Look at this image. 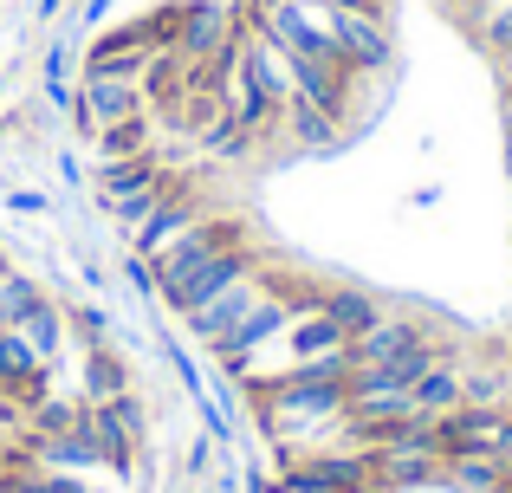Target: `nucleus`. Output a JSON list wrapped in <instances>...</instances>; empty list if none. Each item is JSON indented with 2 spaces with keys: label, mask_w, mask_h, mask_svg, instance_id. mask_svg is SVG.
<instances>
[{
  "label": "nucleus",
  "mask_w": 512,
  "mask_h": 493,
  "mask_svg": "<svg viewBox=\"0 0 512 493\" xmlns=\"http://www.w3.org/2000/svg\"><path fill=\"white\" fill-rule=\"evenodd\" d=\"M65 7V0H39V13H59Z\"/></svg>",
  "instance_id": "obj_22"
},
{
  "label": "nucleus",
  "mask_w": 512,
  "mask_h": 493,
  "mask_svg": "<svg viewBox=\"0 0 512 493\" xmlns=\"http://www.w3.org/2000/svg\"><path fill=\"white\" fill-rule=\"evenodd\" d=\"M39 383H46V364L26 351L20 331H0V390H26V396H33Z\"/></svg>",
  "instance_id": "obj_13"
},
{
  "label": "nucleus",
  "mask_w": 512,
  "mask_h": 493,
  "mask_svg": "<svg viewBox=\"0 0 512 493\" xmlns=\"http://www.w3.org/2000/svg\"><path fill=\"white\" fill-rule=\"evenodd\" d=\"M227 39H234V20H227V7H214V0H195V7H182V20H175V52H182L188 65L221 59Z\"/></svg>",
  "instance_id": "obj_3"
},
{
  "label": "nucleus",
  "mask_w": 512,
  "mask_h": 493,
  "mask_svg": "<svg viewBox=\"0 0 512 493\" xmlns=\"http://www.w3.org/2000/svg\"><path fill=\"white\" fill-rule=\"evenodd\" d=\"M260 292H266V286H260V279L247 273V279H234V286H227V292H214L208 305H195V312H182V318H188V331H195L201 344H221L227 331H234L240 318L253 312V299H260Z\"/></svg>",
  "instance_id": "obj_6"
},
{
  "label": "nucleus",
  "mask_w": 512,
  "mask_h": 493,
  "mask_svg": "<svg viewBox=\"0 0 512 493\" xmlns=\"http://www.w3.org/2000/svg\"><path fill=\"white\" fill-rule=\"evenodd\" d=\"M111 396H124V370H117L111 357H91V370H85V403H111Z\"/></svg>",
  "instance_id": "obj_19"
},
{
  "label": "nucleus",
  "mask_w": 512,
  "mask_h": 493,
  "mask_svg": "<svg viewBox=\"0 0 512 493\" xmlns=\"http://www.w3.org/2000/svg\"><path fill=\"white\" fill-rule=\"evenodd\" d=\"M124 117H143V85H130V78H98V72L78 78V130H85V137H104V130L124 124Z\"/></svg>",
  "instance_id": "obj_2"
},
{
  "label": "nucleus",
  "mask_w": 512,
  "mask_h": 493,
  "mask_svg": "<svg viewBox=\"0 0 512 493\" xmlns=\"http://www.w3.org/2000/svg\"><path fill=\"white\" fill-rule=\"evenodd\" d=\"M0 493H91L78 474H52V468H33V461H20V468L0 481Z\"/></svg>",
  "instance_id": "obj_15"
},
{
  "label": "nucleus",
  "mask_w": 512,
  "mask_h": 493,
  "mask_svg": "<svg viewBox=\"0 0 512 493\" xmlns=\"http://www.w3.org/2000/svg\"><path fill=\"white\" fill-rule=\"evenodd\" d=\"M150 189H163V169H156V156H150V150L98 169V202H104V215H111L117 202H130V195H150Z\"/></svg>",
  "instance_id": "obj_9"
},
{
  "label": "nucleus",
  "mask_w": 512,
  "mask_h": 493,
  "mask_svg": "<svg viewBox=\"0 0 512 493\" xmlns=\"http://www.w3.org/2000/svg\"><path fill=\"white\" fill-rule=\"evenodd\" d=\"M422 344H435L422 325H409V318H376L363 338H350V364H396V357H409V351H422Z\"/></svg>",
  "instance_id": "obj_7"
},
{
  "label": "nucleus",
  "mask_w": 512,
  "mask_h": 493,
  "mask_svg": "<svg viewBox=\"0 0 512 493\" xmlns=\"http://www.w3.org/2000/svg\"><path fill=\"white\" fill-rule=\"evenodd\" d=\"M331 39H338L344 65L350 72H376V65H389V33L376 13H344L331 7Z\"/></svg>",
  "instance_id": "obj_5"
},
{
  "label": "nucleus",
  "mask_w": 512,
  "mask_h": 493,
  "mask_svg": "<svg viewBox=\"0 0 512 493\" xmlns=\"http://www.w3.org/2000/svg\"><path fill=\"white\" fill-rule=\"evenodd\" d=\"M325 7H344V13H376V0H325Z\"/></svg>",
  "instance_id": "obj_20"
},
{
  "label": "nucleus",
  "mask_w": 512,
  "mask_h": 493,
  "mask_svg": "<svg viewBox=\"0 0 512 493\" xmlns=\"http://www.w3.org/2000/svg\"><path fill=\"white\" fill-rule=\"evenodd\" d=\"M318 312H325L344 338H363V331L383 318V305H376L370 292H357V286H338V292H318Z\"/></svg>",
  "instance_id": "obj_11"
},
{
  "label": "nucleus",
  "mask_w": 512,
  "mask_h": 493,
  "mask_svg": "<svg viewBox=\"0 0 512 493\" xmlns=\"http://www.w3.org/2000/svg\"><path fill=\"white\" fill-rule=\"evenodd\" d=\"M253 273V253L240 247V241H221V247H208L195 266H182V273L163 286V299L175 305V312H195V305H208L214 292H227L234 279H247Z\"/></svg>",
  "instance_id": "obj_1"
},
{
  "label": "nucleus",
  "mask_w": 512,
  "mask_h": 493,
  "mask_svg": "<svg viewBox=\"0 0 512 493\" xmlns=\"http://www.w3.org/2000/svg\"><path fill=\"white\" fill-rule=\"evenodd\" d=\"M415 409H422V416L428 422H435V416H448V409H461L467 403V396H461V370H454L448 364V357H441V364H428L422 370V377H415Z\"/></svg>",
  "instance_id": "obj_12"
},
{
  "label": "nucleus",
  "mask_w": 512,
  "mask_h": 493,
  "mask_svg": "<svg viewBox=\"0 0 512 493\" xmlns=\"http://www.w3.org/2000/svg\"><path fill=\"white\" fill-rule=\"evenodd\" d=\"M13 331H20V338H26V351H33L39 357V364H59V351H65V338H72V325H65V312H59V305H52V299H39L33 305V312H26L20 318V325H13Z\"/></svg>",
  "instance_id": "obj_10"
},
{
  "label": "nucleus",
  "mask_w": 512,
  "mask_h": 493,
  "mask_svg": "<svg viewBox=\"0 0 512 493\" xmlns=\"http://www.w3.org/2000/svg\"><path fill=\"white\" fill-rule=\"evenodd\" d=\"M195 143H201V150H208V156H221V163H227V156H247V150H253V143H260V137H253V130H240L234 117H221V124H214L208 137H195Z\"/></svg>",
  "instance_id": "obj_18"
},
{
  "label": "nucleus",
  "mask_w": 512,
  "mask_h": 493,
  "mask_svg": "<svg viewBox=\"0 0 512 493\" xmlns=\"http://www.w3.org/2000/svg\"><path fill=\"white\" fill-rule=\"evenodd\" d=\"M279 124H286L299 143H331L344 117H331L325 104H312V98H286V104H279Z\"/></svg>",
  "instance_id": "obj_14"
},
{
  "label": "nucleus",
  "mask_w": 512,
  "mask_h": 493,
  "mask_svg": "<svg viewBox=\"0 0 512 493\" xmlns=\"http://www.w3.org/2000/svg\"><path fill=\"white\" fill-rule=\"evenodd\" d=\"M104 7H111V0H85V20H98V13H104Z\"/></svg>",
  "instance_id": "obj_21"
},
{
  "label": "nucleus",
  "mask_w": 512,
  "mask_h": 493,
  "mask_svg": "<svg viewBox=\"0 0 512 493\" xmlns=\"http://www.w3.org/2000/svg\"><path fill=\"white\" fill-rule=\"evenodd\" d=\"M201 221V208H195V195H182V189H163V202L150 208V215L130 228V247H137V260H156L175 234H188Z\"/></svg>",
  "instance_id": "obj_4"
},
{
  "label": "nucleus",
  "mask_w": 512,
  "mask_h": 493,
  "mask_svg": "<svg viewBox=\"0 0 512 493\" xmlns=\"http://www.w3.org/2000/svg\"><path fill=\"white\" fill-rule=\"evenodd\" d=\"M39 305V292H33V279H20V273H0V331H13L26 312Z\"/></svg>",
  "instance_id": "obj_17"
},
{
  "label": "nucleus",
  "mask_w": 512,
  "mask_h": 493,
  "mask_svg": "<svg viewBox=\"0 0 512 493\" xmlns=\"http://www.w3.org/2000/svg\"><path fill=\"white\" fill-rule=\"evenodd\" d=\"M150 150V117H124V124L104 130V163H124V156Z\"/></svg>",
  "instance_id": "obj_16"
},
{
  "label": "nucleus",
  "mask_w": 512,
  "mask_h": 493,
  "mask_svg": "<svg viewBox=\"0 0 512 493\" xmlns=\"http://www.w3.org/2000/svg\"><path fill=\"white\" fill-rule=\"evenodd\" d=\"M279 338H286V364H318V357H331V351H350V338L331 325L325 312H318V305H312V312H299Z\"/></svg>",
  "instance_id": "obj_8"
}]
</instances>
